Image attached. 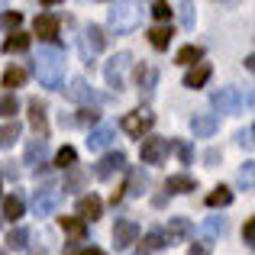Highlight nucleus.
Here are the masks:
<instances>
[{
	"mask_svg": "<svg viewBox=\"0 0 255 255\" xmlns=\"http://www.w3.org/2000/svg\"><path fill=\"white\" fill-rule=\"evenodd\" d=\"M32 62H36L32 68H36V78H39L42 87L58 91V87L65 84V52L58 49V45H42Z\"/></svg>",
	"mask_w": 255,
	"mask_h": 255,
	"instance_id": "1",
	"label": "nucleus"
},
{
	"mask_svg": "<svg viewBox=\"0 0 255 255\" xmlns=\"http://www.w3.org/2000/svg\"><path fill=\"white\" fill-rule=\"evenodd\" d=\"M142 23V6L139 3H110V29L117 36H129Z\"/></svg>",
	"mask_w": 255,
	"mask_h": 255,
	"instance_id": "2",
	"label": "nucleus"
},
{
	"mask_svg": "<svg viewBox=\"0 0 255 255\" xmlns=\"http://www.w3.org/2000/svg\"><path fill=\"white\" fill-rule=\"evenodd\" d=\"M129 68H132V55H129V52H117V55L104 65L107 84H110L113 91H123V78H126V71H129Z\"/></svg>",
	"mask_w": 255,
	"mask_h": 255,
	"instance_id": "3",
	"label": "nucleus"
},
{
	"mask_svg": "<svg viewBox=\"0 0 255 255\" xmlns=\"http://www.w3.org/2000/svg\"><path fill=\"white\" fill-rule=\"evenodd\" d=\"M139 158H142V165H162L165 162V155H168V149H171V142L168 139H162V136H145V139H139Z\"/></svg>",
	"mask_w": 255,
	"mask_h": 255,
	"instance_id": "4",
	"label": "nucleus"
},
{
	"mask_svg": "<svg viewBox=\"0 0 255 255\" xmlns=\"http://www.w3.org/2000/svg\"><path fill=\"white\" fill-rule=\"evenodd\" d=\"M120 126H123V132H129L132 139H145L149 129L155 126V117H152L149 110H136V113H126Z\"/></svg>",
	"mask_w": 255,
	"mask_h": 255,
	"instance_id": "5",
	"label": "nucleus"
},
{
	"mask_svg": "<svg viewBox=\"0 0 255 255\" xmlns=\"http://www.w3.org/2000/svg\"><path fill=\"white\" fill-rule=\"evenodd\" d=\"M58 207H62V191H55V187L36 191V197H32V213H36L39 220H42V217H52Z\"/></svg>",
	"mask_w": 255,
	"mask_h": 255,
	"instance_id": "6",
	"label": "nucleus"
},
{
	"mask_svg": "<svg viewBox=\"0 0 255 255\" xmlns=\"http://www.w3.org/2000/svg\"><path fill=\"white\" fill-rule=\"evenodd\" d=\"M210 104L220 113H239L243 110V94H239V87H220V91L210 94Z\"/></svg>",
	"mask_w": 255,
	"mask_h": 255,
	"instance_id": "7",
	"label": "nucleus"
},
{
	"mask_svg": "<svg viewBox=\"0 0 255 255\" xmlns=\"http://www.w3.org/2000/svg\"><path fill=\"white\" fill-rule=\"evenodd\" d=\"M104 45H107V36H104V29L91 23V26H87V29L81 32V52H84L87 65L94 62V55H100V52H104Z\"/></svg>",
	"mask_w": 255,
	"mask_h": 255,
	"instance_id": "8",
	"label": "nucleus"
},
{
	"mask_svg": "<svg viewBox=\"0 0 255 255\" xmlns=\"http://www.w3.org/2000/svg\"><path fill=\"white\" fill-rule=\"evenodd\" d=\"M132 243H139V226L132 220H117V226H113V249L123 252Z\"/></svg>",
	"mask_w": 255,
	"mask_h": 255,
	"instance_id": "9",
	"label": "nucleus"
},
{
	"mask_svg": "<svg viewBox=\"0 0 255 255\" xmlns=\"http://www.w3.org/2000/svg\"><path fill=\"white\" fill-rule=\"evenodd\" d=\"M187 236H191V220H187V217H171L168 226L162 230L165 246H178V243H184Z\"/></svg>",
	"mask_w": 255,
	"mask_h": 255,
	"instance_id": "10",
	"label": "nucleus"
},
{
	"mask_svg": "<svg viewBox=\"0 0 255 255\" xmlns=\"http://www.w3.org/2000/svg\"><path fill=\"white\" fill-rule=\"evenodd\" d=\"M123 165H126V155H123V152H107V155L94 165V174H97L100 181H107V178H113L117 171H123Z\"/></svg>",
	"mask_w": 255,
	"mask_h": 255,
	"instance_id": "11",
	"label": "nucleus"
},
{
	"mask_svg": "<svg viewBox=\"0 0 255 255\" xmlns=\"http://www.w3.org/2000/svg\"><path fill=\"white\" fill-rule=\"evenodd\" d=\"M217 129H220V120L213 117V113H194L191 117V132L197 139H210Z\"/></svg>",
	"mask_w": 255,
	"mask_h": 255,
	"instance_id": "12",
	"label": "nucleus"
},
{
	"mask_svg": "<svg viewBox=\"0 0 255 255\" xmlns=\"http://www.w3.org/2000/svg\"><path fill=\"white\" fill-rule=\"evenodd\" d=\"M113 136H117V129H113L110 123H97L91 129V136H87V149L91 152H104L107 145L113 142Z\"/></svg>",
	"mask_w": 255,
	"mask_h": 255,
	"instance_id": "13",
	"label": "nucleus"
},
{
	"mask_svg": "<svg viewBox=\"0 0 255 255\" xmlns=\"http://www.w3.org/2000/svg\"><path fill=\"white\" fill-rule=\"evenodd\" d=\"M100 217H104V200L94 197V194L78 197V220H84V223L91 220V223H94V220H100Z\"/></svg>",
	"mask_w": 255,
	"mask_h": 255,
	"instance_id": "14",
	"label": "nucleus"
},
{
	"mask_svg": "<svg viewBox=\"0 0 255 255\" xmlns=\"http://www.w3.org/2000/svg\"><path fill=\"white\" fill-rule=\"evenodd\" d=\"M65 97L75 100V104H94L97 100V94H94V87L84 81V78H75L68 87H65Z\"/></svg>",
	"mask_w": 255,
	"mask_h": 255,
	"instance_id": "15",
	"label": "nucleus"
},
{
	"mask_svg": "<svg viewBox=\"0 0 255 255\" xmlns=\"http://www.w3.org/2000/svg\"><path fill=\"white\" fill-rule=\"evenodd\" d=\"M136 84H139V94H142V97H152V91H155V84H158V71L145 62L136 65Z\"/></svg>",
	"mask_w": 255,
	"mask_h": 255,
	"instance_id": "16",
	"label": "nucleus"
},
{
	"mask_svg": "<svg viewBox=\"0 0 255 255\" xmlns=\"http://www.w3.org/2000/svg\"><path fill=\"white\" fill-rule=\"evenodd\" d=\"M58 16L55 13H39L36 16V23H32V32H36L39 39H55L58 36Z\"/></svg>",
	"mask_w": 255,
	"mask_h": 255,
	"instance_id": "17",
	"label": "nucleus"
},
{
	"mask_svg": "<svg viewBox=\"0 0 255 255\" xmlns=\"http://www.w3.org/2000/svg\"><path fill=\"white\" fill-rule=\"evenodd\" d=\"M29 123H32V129H36V139L49 136V129H45V104L39 97L29 100Z\"/></svg>",
	"mask_w": 255,
	"mask_h": 255,
	"instance_id": "18",
	"label": "nucleus"
},
{
	"mask_svg": "<svg viewBox=\"0 0 255 255\" xmlns=\"http://www.w3.org/2000/svg\"><path fill=\"white\" fill-rule=\"evenodd\" d=\"M165 191H171V194H191V191H197V178H191V174H171V178L165 181Z\"/></svg>",
	"mask_w": 255,
	"mask_h": 255,
	"instance_id": "19",
	"label": "nucleus"
},
{
	"mask_svg": "<svg viewBox=\"0 0 255 255\" xmlns=\"http://www.w3.org/2000/svg\"><path fill=\"white\" fill-rule=\"evenodd\" d=\"M6 249L26 252V249H29V230H26V226H13V230L6 233Z\"/></svg>",
	"mask_w": 255,
	"mask_h": 255,
	"instance_id": "20",
	"label": "nucleus"
},
{
	"mask_svg": "<svg viewBox=\"0 0 255 255\" xmlns=\"http://www.w3.org/2000/svg\"><path fill=\"white\" fill-rule=\"evenodd\" d=\"M207 81H210V65H207V62H197L184 75V87H204Z\"/></svg>",
	"mask_w": 255,
	"mask_h": 255,
	"instance_id": "21",
	"label": "nucleus"
},
{
	"mask_svg": "<svg viewBox=\"0 0 255 255\" xmlns=\"http://www.w3.org/2000/svg\"><path fill=\"white\" fill-rule=\"evenodd\" d=\"M171 26H155V29H149V42H152V49H158V52H165L171 45Z\"/></svg>",
	"mask_w": 255,
	"mask_h": 255,
	"instance_id": "22",
	"label": "nucleus"
},
{
	"mask_svg": "<svg viewBox=\"0 0 255 255\" xmlns=\"http://www.w3.org/2000/svg\"><path fill=\"white\" fill-rule=\"evenodd\" d=\"M19 132H23V126H19L16 120H6V123L0 126V149H10V145L19 139Z\"/></svg>",
	"mask_w": 255,
	"mask_h": 255,
	"instance_id": "23",
	"label": "nucleus"
},
{
	"mask_svg": "<svg viewBox=\"0 0 255 255\" xmlns=\"http://www.w3.org/2000/svg\"><path fill=\"white\" fill-rule=\"evenodd\" d=\"M29 42H32V39L26 36V32H10V36L3 39V52H6V55H13V52H26Z\"/></svg>",
	"mask_w": 255,
	"mask_h": 255,
	"instance_id": "24",
	"label": "nucleus"
},
{
	"mask_svg": "<svg viewBox=\"0 0 255 255\" xmlns=\"http://www.w3.org/2000/svg\"><path fill=\"white\" fill-rule=\"evenodd\" d=\"M230 204H233V191L223 187V184L213 187V191L207 194V207H213V210H217V207H230Z\"/></svg>",
	"mask_w": 255,
	"mask_h": 255,
	"instance_id": "25",
	"label": "nucleus"
},
{
	"mask_svg": "<svg viewBox=\"0 0 255 255\" xmlns=\"http://www.w3.org/2000/svg\"><path fill=\"white\" fill-rule=\"evenodd\" d=\"M45 158V139H29V145H26V165H42Z\"/></svg>",
	"mask_w": 255,
	"mask_h": 255,
	"instance_id": "26",
	"label": "nucleus"
},
{
	"mask_svg": "<svg viewBox=\"0 0 255 255\" xmlns=\"http://www.w3.org/2000/svg\"><path fill=\"white\" fill-rule=\"evenodd\" d=\"M26 68H19V65H10V68L3 71V87H10V94H13V87H23L26 84Z\"/></svg>",
	"mask_w": 255,
	"mask_h": 255,
	"instance_id": "27",
	"label": "nucleus"
},
{
	"mask_svg": "<svg viewBox=\"0 0 255 255\" xmlns=\"http://www.w3.org/2000/svg\"><path fill=\"white\" fill-rule=\"evenodd\" d=\"M23 210H26L23 197H16V194L3 197V217H6V220H19V217H23Z\"/></svg>",
	"mask_w": 255,
	"mask_h": 255,
	"instance_id": "28",
	"label": "nucleus"
},
{
	"mask_svg": "<svg viewBox=\"0 0 255 255\" xmlns=\"http://www.w3.org/2000/svg\"><path fill=\"white\" fill-rule=\"evenodd\" d=\"M58 223H62V230L68 233L71 239H84V230H87V223H84V220H78V217H62Z\"/></svg>",
	"mask_w": 255,
	"mask_h": 255,
	"instance_id": "29",
	"label": "nucleus"
},
{
	"mask_svg": "<svg viewBox=\"0 0 255 255\" xmlns=\"http://www.w3.org/2000/svg\"><path fill=\"white\" fill-rule=\"evenodd\" d=\"M200 58H204V49H200V45H184V49L178 52V58H174V62H178V65H191V68H194Z\"/></svg>",
	"mask_w": 255,
	"mask_h": 255,
	"instance_id": "30",
	"label": "nucleus"
},
{
	"mask_svg": "<svg viewBox=\"0 0 255 255\" xmlns=\"http://www.w3.org/2000/svg\"><path fill=\"white\" fill-rule=\"evenodd\" d=\"M165 246V239H162V233L158 230H152V233H145V239L139 243V255H149V252H158Z\"/></svg>",
	"mask_w": 255,
	"mask_h": 255,
	"instance_id": "31",
	"label": "nucleus"
},
{
	"mask_svg": "<svg viewBox=\"0 0 255 255\" xmlns=\"http://www.w3.org/2000/svg\"><path fill=\"white\" fill-rule=\"evenodd\" d=\"M75 162H78V152L71 149V145H62V149L55 152V168H75Z\"/></svg>",
	"mask_w": 255,
	"mask_h": 255,
	"instance_id": "32",
	"label": "nucleus"
},
{
	"mask_svg": "<svg viewBox=\"0 0 255 255\" xmlns=\"http://www.w3.org/2000/svg\"><path fill=\"white\" fill-rule=\"evenodd\" d=\"M200 233H204L207 239H217V236H223V233H226V220H223V217H210L204 226H200Z\"/></svg>",
	"mask_w": 255,
	"mask_h": 255,
	"instance_id": "33",
	"label": "nucleus"
},
{
	"mask_svg": "<svg viewBox=\"0 0 255 255\" xmlns=\"http://www.w3.org/2000/svg\"><path fill=\"white\" fill-rule=\"evenodd\" d=\"M19 110V100H16V94H0V117H6V120H13V113Z\"/></svg>",
	"mask_w": 255,
	"mask_h": 255,
	"instance_id": "34",
	"label": "nucleus"
},
{
	"mask_svg": "<svg viewBox=\"0 0 255 255\" xmlns=\"http://www.w3.org/2000/svg\"><path fill=\"white\" fill-rule=\"evenodd\" d=\"M97 120H100V113L94 110V107H81V110H78V117L71 120V123H78V126H97Z\"/></svg>",
	"mask_w": 255,
	"mask_h": 255,
	"instance_id": "35",
	"label": "nucleus"
},
{
	"mask_svg": "<svg viewBox=\"0 0 255 255\" xmlns=\"http://www.w3.org/2000/svg\"><path fill=\"white\" fill-rule=\"evenodd\" d=\"M81 187H84V171L75 165V168H68V174H65V191H81Z\"/></svg>",
	"mask_w": 255,
	"mask_h": 255,
	"instance_id": "36",
	"label": "nucleus"
},
{
	"mask_svg": "<svg viewBox=\"0 0 255 255\" xmlns=\"http://www.w3.org/2000/svg\"><path fill=\"white\" fill-rule=\"evenodd\" d=\"M0 26H3V29H13V32H19V26H23V13H16V10H6V13H0Z\"/></svg>",
	"mask_w": 255,
	"mask_h": 255,
	"instance_id": "37",
	"label": "nucleus"
},
{
	"mask_svg": "<svg viewBox=\"0 0 255 255\" xmlns=\"http://www.w3.org/2000/svg\"><path fill=\"white\" fill-rule=\"evenodd\" d=\"M142 187H145V178H142V174H129V184H126L123 191L129 194V197H139V194H142Z\"/></svg>",
	"mask_w": 255,
	"mask_h": 255,
	"instance_id": "38",
	"label": "nucleus"
},
{
	"mask_svg": "<svg viewBox=\"0 0 255 255\" xmlns=\"http://www.w3.org/2000/svg\"><path fill=\"white\" fill-rule=\"evenodd\" d=\"M149 10H152V16H155V19H158V23H162V26H165V19H168L171 13H174V10H171L168 3H162V0H158V3H152Z\"/></svg>",
	"mask_w": 255,
	"mask_h": 255,
	"instance_id": "39",
	"label": "nucleus"
},
{
	"mask_svg": "<svg viewBox=\"0 0 255 255\" xmlns=\"http://www.w3.org/2000/svg\"><path fill=\"white\" fill-rule=\"evenodd\" d=\"M178 13H181V26H184V29H194V6L191 3H181Z\"/></svg>",
	"mask_w": 255,
	"mask_h": 255,
	"instance_id": "40",
	"label": "nucleus"
},
{
	"mask_svg": "<svg viewBox=\"0 0 255 255\" xmlns=\"http://www.w3.org/2000/svg\"><path fill=\"white\" fill-rule=\"evenodd\" d=\"M252 165L255 162H246L243 168H239V187H246V191H252Z\"/></svg>",
	"mask_w": 255,
	"mask_h": 255,
	"instance_id": "41",
	"label": "nucleus"
},
{
	"mask_svg": "<svg viewBox=\"0 0 255 255\" xmlns=\"http://www.w3.org/2000/svg\"><path fill=\"white\" fill-rule=\"evenodd\" d=\"M252 136H255V129H252V126H246V129H239V132H236V142L243 145V149H252V142H255Z\"/></svg>",
	"mask_w": 255,
	"mask_h": 255,
	"instance_id": "42",
	"label": "nucleus"
},
{
	"mask_svg": "<svg viewBox=\"0 0 255 255\" xmlns=\"http://www.w3.org/2000/svg\"><path fill=\"white\" fill-rule=\"evenodd\" d=\"M243 239H246V246L255 243V220H252V217L246 220V226H243Z\"/></svg>",
	"mask_w": 255,
	"mask_h": 255,
	"instance_id": "43",
	"label": "nucleus"
},
{
	"mask_svg": "<svg viewBox=\"0 0 255 255\" xmlns=\"http://www.w3.org/2000/svg\"><path fill=\"white\" fill-rule=\"evenodd\" d=\"M187 255H210V246H207V243H191Z\"/></svg>",
	"mask_w": 255,
	"mask_h": 255,
	"instance_id": "44",
	"label": "nucleus"
},
{
	"mask_svg": "<svg viewBox=\"0 0 255 255\" xmlns=\"http://www.w3.org/2000/svg\"><path fill=\"white\" fill-rule=\"evenodd\" d=\"M204 162H207V165H210V168H213V165H217V162H220V149H207V155H204Z\"/></svg>",
	"mask_w": 255,
	"mask_h": 255,
	"instance_id": "45",
	"label": "nucleus"
},
{
	"mask_svg": "<svg viewBox=\"0 0 255 255\" xmlns=\"http://www.w3.org/2000/svg\"><path fill=\"white\" fill-rule=\"evenodd\" d=\"M178 155H181V162H191V149H187V145H178Z\"/></svg>",
	"mask_w": 255,
	"mask_h": 255,
	"instance_id": "46",
	"label": "nucleus"
},
{
	"mask_svg": "<svg viewBox=\"0 0 255 255\" xmlns=\"http://www.w3.org/2000/svg\"><path fill=\"white\" fill-rule=\"evenodd\" d=\"M81 255H107V252H104V249H84Z\"/></svg>",
	"mask_w": 255,
	"mask_h": 255,
	"instance_id": "47",
	"label": "nucleus"
},
{
	"mask_svg": "<svg viewBox=\"0 0 255 255\" xmlns=\"http://www.w3.org/2000/svg\"><path fill=\"white\" fill-rule=\"evenodd\" d=\"M65 255H81V252H78L75 246H68V249H65Z\"/></svg>",
	"mask_w": 255,
	"mask_h": 255,
	"instance_id": "48",
	"label": "nucleus"
},
{
	"mask_svg": "<svg viewBox=\"0 0 255 255\" xmlns=\"http://www.w3.org/2000/svg\"><path fill=\"white\" fill-rule=\"evenodd\" d=\"M29 255H49V252H45V249H36V252H29Z\"/></svg>",
	"mask_w": 255,
	"mask_h": 255,
	"instance_id": "49",
	"label": "nucleus"
},
{
	"mask_svg": "<svg viewBox=\"0 0 255 255\" xmlns=\"http://www.w3.org/2000/svg\"><path fill=\"white\" fill-rule=\"evenodd\" d=\"M0 10H3V3H0Z\"/></svg>",
	"mask_w": 255,
	"mask_h": 255,
	"instance_id": "50",
	"label": "nucleus"
},
{
	"mask_svg": "<svg viewBox=\"0 0 255 255\" xmlns=\"http://www.w3.org/2000/svg\"><path fill=\"white\" fill-rule=\"evenodd\" d=\"M0 226H3V220H0Z\"/></svg>",
	"mask_w": 255,
	"mask_h": 255,
	"instance_id": "51",
	"label": "nucleus"
},
{
	"mask_svg": "<svg viewBox=\"0 0 255 255\" xmlns=\"http://www.w3.org/2000/svg\"><path fill=\"white\" fill-rule=\"evenodd\" d=\"M0 255H3V249H0Z\"/></svg>",
	"mask_w": 255,
	"mask_h": 255,
	"instance_id": "52",
	"label": "nucleus"
}]
</instances>
